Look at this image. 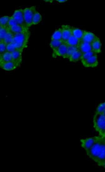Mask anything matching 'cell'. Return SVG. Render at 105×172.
I'll list each match as a JSON object with an SVG mask.
<instances>
[{
    "instance_id": "5bb4252c",
    "label": "cell",
    "mask_w": 105,
    "mask_h": 172,
    "mask_svg": "<svg viewBox=\"0 0 105 172\" xmlns=\"http://www.w3.org/2000/svg\"><path fill=\"white\" fill-rule=\"evenodd\" d=\"M0 66L2 69L6 71H13L19 67L17 64L13 61L4 63Z\"/></svg>"
},
{
    "instance_id": "2e32d148",
    "label": "cell",
    "mask_w": 105,
    "mask_h": 172,
    "mask_svg": "<svg viewBox=\"0 0 105 172\" xmlns=\"http://www.w3.org/2000/svg\"><path fill=\"white\" fill-rule=\"evenodd\" d=\"M78 49L82 53V55L92 51L91 44L86 42H80Z\"/></svg>"
},
{
    "instance_id": "8fae6325",
    "label": "cell",
    "mask_w": 105,
    "mask_h": 172,
    "mask_svg": "<svg viewBox=\"0 0 105 172\" xmlns=\"http://www.w3.org/2000/svg\"><path fill=\"white\" fill-rule=\"evenodd\" d=\"M97 37L92 32L85 30L83 36L80 42H86L91 44Z\"/></svg>"
},
{
    "instance_id": "f1b7e54d",
    "label": "cell",
    "mask_w": 105,
    "mask_h": 172,
    "mask_svg": "<svg viewBox=\"0 0 105 172\" xmlns=\"http://www.w3.org/2000/svg\"><path fill=\"white\" fill-rule=\"evenodd\" d=\"M105 111V102L100 104L96 109L95 112L102 113Z\"/></svg>"
},
{
    "instance_id": "d4e9b609",
    "label": "cell",
    "mask_w": 105,
    "mask_h": 172,
    "mask_svg": "<svg viewBox=\"0 0 105 172\" xmlns=\"http://www.w3.org/2000/svg\"><path fill=\"white\" fill-rule=\"evenodd\" d=\"M42 19V16L38 11L35 13L33 19V25H37L39 23Z\"/></svg>"
},
{
    "instance_id": "ac0fdd59",
    "label": "cell",
    "mask_w": 105,
    "mask_h": 172,
    "mask_svg": "<svg viewBox=\"0 0 105 172\" xmlns=\"http://www.w3.org/2000/svg\"><path fill=\"white\" fill-rule=\"evenodd\" d=\"M80 40L72 34L65 42L68 46L77 47L78 48Z\"/></svg>"
},
{
    "instance_id": "e0dca14e",
    "label": "cell",
    "mask_w": 105,
    "mask_h": 172,
    "mask_svg": "<svg viewBox=\"0 0 105 172\" xmlns=\"http://www.w3.org/2000/svg\"><path fill=\"white\" fill-rule=\"evenodd\" d=\"M12 61V53L6 51L3 54L0 55V66Z\"/></svg>"
},
{
    "instance_id": "30bf717a",
    "label": "cell",
    "mask_w": 105,
    "mask_h": 172,
    "mask_svg": "<svg viewBox=\"0 0 105 172\" xmlns=\"http://www.w3.org/2000/svg\"><path fill=\"white\" fill-rule=\"evenodd\" d=\"M23 52V50L17 49L12 53V61L16 63L19 67L22 62Z\"/></svg>"
},
{
    "instance_id": "d590c367",
    "label": "cell",
    "mask_w": 105,
    "mask_h": 172,
    "mask_svg": "<svg viewBox=\"0 0 105 172\" xmlns=\"http://www.w3.org/2000/svg\"><path fill=\"white\" fill-rule=\"evenodd\" d=\"M102 167H103L105 169V162L102 165Z\"/></svg>"
},
{
    "instance_id": "8992f818",
    "label": "cell",
    "mask_w": 105,
    "mask_h": 172,
    "mask_svg": "<svg viewBox=\"0 0 105 172\" xmlns=\"http://www.w3.org/2000/svg\"><path fill=\"white\" fill-rule=\"evenodd\" d=\"M12 16L18 25L28 28L25 20L23 9H20L16 10Z\"/></svg>"
},
{
    "instance_id": "484cf974",
    "label": "cell",
    "mask_w": 105,
    "mask_h": 172,
    "mask_svg": "<svg viewBox=\"0 0 105 172\" xmlns=\"http://www.w3.org/2000/svg\"><path fill=\"white\" fill-rule=\"evenodd\" d=\"M98 55V54L91 51L84 54L82 55L81 60V62L85 61L92 57Z\"/></svg>"
},
{
    "instance_id": "e575fe53",
    "label": "cell",
    "mask_w": 105,
    "mask_h": 172,
    "mask_svg": "<svg viewBox=\"0 0 105 172\" xmlns=\"http://www.w3.org/2000/svg\"><path fill=\"white\" fill-rule=\"evenodd\" d=\"M101 137L102 139V141H103V142L105 143V136L103 137Z\"/></svg>"
},
{
    "instance_id": "d6a6232c",
    "label": "cell",
    "mask_w": 105,
    "mask_h": 172,
    "mask_svg": "<svg viewBox=\"0 0 105 172\" xmlns=\"http://www.w3.org/2000/svg\"><path fill=\"white\" fill-rule=\"evenodd\" d=\"M57 1L60 3H63L67 2L68 1L67 0H57Z\"/></svg>"
},
{
    "instance_id": "4fadbf2b",
    "label": "cell",
    "mask_w": 105,
    "mask_h": 172,
    "mask_svg": "<svg viewBox=\"0 0 105 172\" xmlns=\"http://www.w3.org/2000/svg\"><path fill=\"white\" fill-rule=\"evenodd\" d=\"M101 139V149L96 163L98 166L101 167L105 162V143L102 141V138Z\"/></svg>"
},
{
    "instance_id": "f546056e",
    "label": "cell",
    "mask_w": 105,
    "mask_h": 172,
    "mask_svg": "<svg viewBox=\"0 0 105 172\" xmlns=\"http://www.w3.org/2000/svg\"><path fill=\"white\" fill-rule=\"evenodd\" d=\"M18 25L17 21L14 18L13 16L10 17L9 18L8 27V28L11 27L13 26Z\"/></svg>"
},
{
    "instance_id": "3957f363",
    "label": "cell",
    "mask_w": 105,
    "mask_h": 172,
    "mask_svg": "<svg viewBox=\"0 0 105 172\" xmlns=\"http://www.w3.org/2000/svg\"><path fill=\"white\" fill-rule=\"evenodd\" d=\"M102 139L99 136V138L93 146L86 151L88 157L96 163L100 154L101 149Z\"/></svg>"
},
{
    "instance_id": "74e56055",
    "label": "cell",
    "mask_w": 105,
    "mask_h": 172,
    "mask_svg": "<svg viewBox=\"0 0 105 172\" xmlns=\"http://www.w3.org/2000/svg\"><path fill=\"white\" fill-rule=\"evenodd\" d=\"M102 114L104 115L105 116V111L103 112L102 113Z\"/></svg>"
},
{
    "instance_id": "9c48e42d",
    "label": "cell",
    "mask_w": 105,
    "mask_h": 172,
    "mask_svg": "<svg viewBox=\"0 0 105 172\" xmlns=\"http://www.w3.org/2000/svg\"><path fill=\"white\" fill-rule=\"evenodd\" d=\"M67 47L68 45L66 43H63L55 52L52 53V57L54 58H56L58 56L66 59Z\"/></svg>"
},
{
    "instance_id": "1f68e13d",
    "label": "cell",
    "mask_w": 105,
    "mask_h": 172,
    "mask_svg": "<svg viewBox=\"0 0 105 172\" xmlns=\"http://www.w3.org/2000/svg\"><path fill=\"white\" fill-rule=\"evenodd\" d=\"M17 49L12 44H8L7 45L6 51L10 53H12Z\"/></svg>"
},
{
    "instance_id": "52a82bcc",
    "label": "cell",
    "mask_w": 105,
    "mask_h": 172,
    "mask_svg": "<svg viewBox=\"0 0 105 172\" xmlns=\"http://www.w3.org/2000/svg\"><path fill=\"white\" fill-rule=\"evenodd\" d=\"M82 65L86 68H95L99 65L98 55L93 56L85 61L81 62Z\"/></svg>"
},
{
    "instance_id": "836d02e7",
    "label": "cell",
    "mask_w": 105,
    "mask_h": 172,
    "mask_svg": "<svg viewBox=\"0 0 105 172\" xmlns=\"http://www.w3.org/2000/svg\"><path fill=\"white\" fill-rule=\"evenodd\" d=\"M45 2H49V3H52V2H53L54 1H53V0H45V1H44Z\"/></svg>"
},
{
    "instance_id": "8d00e7d4",
    "label": "cell",
    "mask_w": 105,
    "mask_h": 172,
    "mask_svg": "<svg viewBox=\"0 0 105 172\" xmlns=\"http://www.w3.org/2000/svg\"><path fill=\"white\" fill-rule=\"evenodd\" d=\"M104 136H105V131L103 135L102 136V137H104Z\"/></svg>"
},
{
    "instance_id": "4dcf8cb0",
    "label": "cell",
    "mask_w": 105,
    "mask_h": 172,
    "mask_svg": "<svg viewBox=\"0 0 105 172\" xmlns=\"http://www.w3.org/2000/svg\"><path fill=\"white\" fill-rule=\"evenodd\" d=\"M7 45L4 41H0V55L6 51Z\"/></svg>"
},
{
    "instance_id": "5b68a950",
    "label": "cell",
    "mask_w": 105,
    "mask_h": 172,
    "mask_svg": "<svg viewBox=\"0 0 105 172\" xmlns=\"http://www.w3.org/2000/svg\"><path fill=\"white\" fill-rule=\"evenodd\" d=\"M99 136H96L82 139L80 140L81 146L86 151L90 149L95 144L99 138Z\"/></svg>"
},
{
    "instance_id": "7c38bea8",
    "label": "cell",
    "mask_w": 105,
    "mask_h": 172,
    "mask_svg": "<svg viewBox=\"0 0 105 172\" xmlns=\"http://www.w3.org/2000/svg\"><path fill=\"white\" fill-rule=\"evenodd\" d=\"M91 44L92 51L97 54L101 52L102 43L98 37L97 36Z\"/></svg>"
},
{
    "instance_id": "83f0119b",
    "label": "cell",
    "mask_w": 105,
    "mask_h": 172,
    "mask_svg": "<svg viewBox=\"0 0 105 172\" xmlns=\"http://www.w3.org/2000/svg\"><path fill=\"white\" fill-rule=\"evenodd\" d=\"M9 18L8 16H4L1 17L0 19V26L8 27Z\"/></svg>"
},
{
    "instance_id": "ffe728a7",
    "label": "cell",
    "mask_w": 105,
    "mask_h": 172,
    "mask_svg": "<svg viewBox=\"0 0 105 172\" xmlns=\"http://www.w3.org/2000/svg\"><path fill=\"white\" fill-rule=\"evenodd\" d=\"M72 34L80 41L82 38L85 30H81L74 27H72Z\"/></svg>"
},
{
    "instance_id": "277c9868",
    "label": "cell",
    "mask_w": 105,
    "mask_h": 172,
    "mask_svg": "<svg viewBox=\"0 0 105 172\" xmlns=\"http://www.w3.org/2000/svg\"><path fill=\"white\" fill-rule=\"evenodd\" d=\"M24 9V19L28 27L29 28L33 25L32 21L34 16L37 11L36 7L31 6L26 8Z\"/></svg>"
},
{
    "instance_id": "603a6c76",
    "label": "cell",
    "mask_w": 105,
    "mask_h": 172,
    "mask_svg": "<svg viewBox=\"0 0 105 172\" xmlns=\"http://www.w3.org/2000/svg\"><path fill=\"white\" fill-rule=\"evenodd\" d=\"M9 28L8 27L0 26V41H4Z\"/></svg>"
},
{
    "instance_id": "6da1fadb",
    "label": "cell",
    "mask_w": 105,
    "mask_h": 172,
    "mask_svg": "<svg viewBox=\"0 0 105 172\" xmlns=\"http://www.w3.org/2000/svg\"><path fill=\"white\" fill-rule=\"evenodd\" d=\"M31 33L28 29L23 33L15 34L12 44L17 49L23 51L28 47Z\"/></svg>"
},
{
    "instance_id": "7a4b0ae2",
    "label": "cell",
    "mask_w": 105,
    "mask_h": 172,
    "mask_svg": "<svg viewBox=\"0 0 105 172\" xmlns=\"http://www.w3.org/2000/svg\"><path fill=\"white\" fill-rule=\"evenodd\" d=\"M93 128L102 136L105 131V116L102 113H95L93 119Z\"/></svg>"
},
{
    "instance_id": "d6986e66",
    "label": "cell",
    "mask_w": 105,
    "mask_h": 172,
    "mask_svg": "<svg viewBox=\"0 0 105 172\" xmlns=\"http://www.w3.org/2000/svg\"><path fill=\"white\" fill-rule=\"evenodd\" d=\"M82 55V53L78 49L72 54L69 59L70 62L76 63L81 60Z\"/></svg>"
},
{
    "instance_id": "ba28073f",
    "label": "cell",
    "mask_w": 105,
    "mask_h": 172,
    "mask_svg": "<svg viewBox=\"0 0 105 172\" xmlns=\"http://www.w3.org/2000/svg\"><path fill=\"white\" fill-rule=\"evenodd\" d=\"M72 27L68 25H63L61 26L62 40L64 42H66L72 35Z\"/></svg>"
},
{
    "instance_id": "9a60e30c",
    "label": "cell",
    "mask_w": 105,
    "mask_h": 172,
    "mask_svg": "<svg viewBox=\"0 0 105 172\" xmlns=\"http://www.w3.org/2000/svg\"><path fill=\"white\" fill-rule=\"evenodd\" d=\"M9 28L10 30L14 34L22 33L29 29L28 28L19 25H15Z\"/></svg>"
},
{
    "instance_id": "44dd1931",
    "label": "cell",
    "mask_w": 105,
    "mask_h": 172,
    "mask_svg": "<svg viewBox=\"0 0 105 172\" xmlns=\"http://www.w3.org/2000/svg\"><path fill=\"white\" fill-rule=\"evenodd\" d=\"M63 42V41L62 40H51L50 43V46L53 50V52H55Z\"/></svg>"
},
{
    "instance_id": "7402d4cb",
    "label": "cell",
    "mask_w": 105,
    "mask_h": 172,
    "mask_svg": "<svg viewBox=\"0 0 105 172\" xmlns=\"http://www.w3.org/2000/svg\"><path fill=\"white\" fill-rule=\"evenodd\" d=\"M15 34L12 33L9 29L4 40V42L6 45L12 44Z\"/></svg>"
},
{
    "instance_id": "cb8c5ba5",
    "label": "cell",
    "mask_w": 105,
    "mask_h": 172,
    "mask_svg": "<svg viewBox=\"0 0 105 172\" xmlns=\"http://www.w3.org/2000/svg\"><path fill=\"white\" fill-rule=\"evenodd\" d=\"M62 40V29L59 28L57 29L54 33L51 36V40Z\"/></svg>"
},
{
    "instance_id": "4316f807",
    "label": "cell",
    "mask_w": 105,
    "mask_h": 172,
    "mask_svg": "<svg viewBox=\"0 0 105 172\" xmlns=\"http://www.w3.org/2000/svg\"><path fill=\"white\" fill-rule=\"evenodd\" d=\"M78 48L77 47L68 46L66 59H69L72 54L78 50Z\"/></svg>"
}]
</instances>
